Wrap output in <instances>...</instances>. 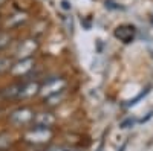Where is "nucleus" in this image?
I'll return each mask as SVG.
<instances>
[{"instance_id":"nucleus-1","label":"nucleus","mask_w":153,"mask_h":151,"mask_svg":"<svg viewBox=\"0 0 153 151\" xmlns=\"http://www.w3.org/2000/svg\"><path fill=\"white\" fill-rule=\"evenodd\" d=\"M135 34H136V29L132 24H121V26L115 29V37L123 43H130L135 38Z\"/></svg>"},{"instance_id":"nucleus-2","label":"nucleus","mask_w":153,"mask_h":151,"mask_svg":"<svg viewBox=\"0 0 153 151\" xmlns=\"http://www.w3.org/2000/svg\"><path fill=\"white\" fill-rule=\"evenodd\" d=\"M51 137V131L48 128H38L35 127L34 130H31L28 134H26V139L29 142H35V144H40V142H45Z\"/></svg>"},{"instance_id":"nucleus-3","label":"nucleus","mask_w":153,"mask_h":151,"mask_svg":"<svg viewBox=\"0 0 153 151\" xmlns=\"http://www.w3.org/2000/svg\"><path fill=\"white\" fill-rule=\"evenodd\" d=\"M32 121L38 128H49L55 122V118L52 113H38L32 118Z\"/></svg>"},{"instance_id":"nucleus-4","label":"nucleus","mask_w":153,"mask_h":151,"mask_svg":"<svg viewBox=\"0 0 153 151\" xmlns=\"http://www.w3.org/2000/svg\"><path fill=\"white\" fill-rule=\"evenodd\" d=\"M63 87H65V81L63 80H52L48 84H45L43 87V95L46 96H52L58 92H63Z\"/></svg>"},{"instance_id":"nucleus-5","label":"nucleus","mask_w":153,"mask_h":151,"mask_svg":"<svg viewBox=\"0 0 153 151\" xmlns=\"http://www.w3.org/2000/svg\"><path fill=\"white\" fill-rule=\"evenodd\" d=\"M34 115H32V111L28 110V108H22V110H17L12 113V116H11V121L14 122V124H26L29 121H32Z\"/></svg>"},{"instance_id":"nucleus-6","label":"nucleus","mask_w":153,"mask_h":151,"mask_svg":"<svg viewBox=\"0 0 153 151\" xmlns=\"http://www.w3.org/2000/svg\"><path fill=\"white\" fill-rule=\"evenodd\" d=\"M35 47H37V43H35L34 40H26V41H23V43L20 44L17 54H19V57H20L22 60H25L26 57H29L31 54H34Z\"/></svg>"},{"instance_id":"nucleus-7","label":"nucleus","mask_w":153,"mask_h":151,"mask_svg":"<svg viewBox=\"0 0 153 151\" xmlns=\"http://www.w3.org/2000/svg\"><path fill=\"white\" fill-rule=\"evenodd\" d=\"M32 64H34V61L31 58H25L22 61H19L17 64L12 67V73H16V75H20V73H26L28 70L32 69Z\"/></svg>"},{"instance_id":"nucleus-8","label":"nucleus","mask_w":153,"mask_h":151,"mask_svg":"<svg viewBox=\"0 0 153 151\" xmlns=\"http://www.w3.org/2000/svg\"><path fill=\"white\" fill-rule=\"evenodd\" d=\"M37 92H38V84H35V82L25 84V85H22V92H20L19 98H29V96L35 95Z\"/></svg>"},{"instance_id":"nucleus-9","label":"nucleus","mask_w":153,"mask_h":151,"mask_svg":"<svg viewBox=\"0 0 153 151\" xmlns=\"http://www.w3.org/2000/svg\"><path fill=\"white\" fill-rule=\"evenodd\" d=\"M20 92H22V84L12 85V87H9V89L5 90V96L6 98H19L20 96Z\"/></svg>"},{"instance_id":"nucleus-10","label":"nucleus","mask_w":153,"mask_h":151,"mask_svg":"<svg viewBox=\"0 0 153 151\" xmlns=\"http://www.w3.org/2000/svg\"><path fill=\"white\" fill-rule=\"evenodd\" d=\"M9 66H11L9 58H0V73L5 72V70H8V69H9Z\"/></svg>"},{"instance_id":"nucleus-11","label":"nucleus","mask_w":153,"mask_h":151,"mask_svg":"<svg viewBox=\"0 0 153 151\" xmlns=\"http://www.w3.org/2000/svg\"><path fill=\"white\" fill-rule=\"evenodd\" d=\"M46 151H78V150L71 148V147H58V145H55V147H51V148H48Z\"/></svg>"},{"instance_id":"nucleus-12","label":"nucleus","mask_w":153,"mask_h":151,"mask_svg":"<svg viewBox=\"0 0 153 151\" xmlns=\"http://www.w3.org/2000/svg\"><path fill=\"white\" fill-rule=\"evenodd\" d=\"M9 40H11V37L8 35V34H0V49H2V47H5L8 43H9Z\"/></svg>"},{"instance_id":"nucleus-13","label":"nucleus","mask_w":153,"mask_h":151,"mask_svg":"<svg viewBox=\"0 0 153 151\" xmlns=\"http://www.w3.org/2000/svg\"><path fill=\"white\" fill-rule=\"evenodd\" d=\"M133 124H135V119H133V118H127V119H124V121L120 124V127H121V128H129V127H132Z\"/></svg>"},{"instance_id":"nucleus-14","label":"nucleus","mask_w":153,"mask_h":151,"mask_svg":"<svg viewBox=\"0 0 153 151\" xmlns=\"http://www.w3.org/2000/svg\"><path fill=\"white\" fill-rule=\"evenodd\" d=\"M65 21H66V28H68V32H69V34H72V29H74V23H72V18H71V17H66V18H65Z\"/></svg>"},{"instance_id":"nucleus-15","label":"nucleus","mask_w":153,"mask_h":151,"mask_svg":"<svg viewBox=\"0 0 153 151\" xmlns=\"http://www.w3.org/2000/svg\"><path fill=\"white\" fill-rule=\"evenodd\" d=\"M61 8H63V9H66V11H69V9L72 8V5L68 2V0H61Z\"/></svg>"},{"instance_id":"nucleus-16","label":"nucleus","mask_w":153,"mask_h":151,"mask_svg":"<svg viewBox=\"0 0 153 151\" xmlns=\"http://www.w3.org/2000/svg\"><path fill=\"white\" fill-rule=\"evenodd\" d=\"M6 2V0H0V5H2V3H5Z\"/></svg>"}]
</instances>
